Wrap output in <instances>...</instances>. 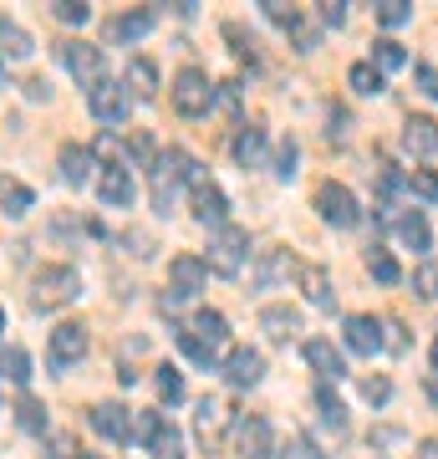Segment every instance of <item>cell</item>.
<instances>
[{
    "label": "cell",
    "mask_w": 438,
    "mask_h": 459,
    "mask_svg": "<svg viewBox=\"0 0 438 459\" xmlns=\"http://www.w3.org/2000/svg\"><path fill=\"white\" fill-rule=\"evenodd\" d=\"M174 332H179V347L199 362V368H214L219 352H225V342H229L225 312H210V307H199L194 322H189V327H174Z\"/></svg>",
    "instance_id": "obj_1"
},
{
    "label": "cell",
    "mask_w": 438,
    "mask_h": 459,
    "mask_svg": "<svg viewBox=\"0 0 438 459\" xmlns=\"http://www.w3.org/2000/svg\"><path fill=\"white\" fill-rule=\"evenodd\" d=\"M82 296V276L72 265H41L31 276V307L36 312H62Z\"/></svg>",
    "instance_id": "obj_2"
},
{
    "label": "cell",
    "mask_w": 438,
    "mask_h": 459,
    "mask_svg": "<svg viewBox=\"0 0 438 459\" xmlns=\"http://www.w3.org/2000/svg\"><path fill=\"white\" fill-rule=\"evenodd\" d=\"M153 210H174V195H179V184H189V174H194V159L184 153V148H168V153H159L153 159Z\"/></svg>",
    "instance_id": "obj_3"
},
{
    "label": "cell",
    "mask_w": 438,
    "mask_h": 459,
    "mask_svg": "<svg viewBox=\"0 0 438 459\" xmlns=\"http://www.w3.org/2000/svg\"><path fill=\"white\" fill-rule=\"evenodd\" d=\"M245 255H250V230L245 225H219L210 240V255H204V265H210L214 276H240Z\"/></svg>",
    "instance_id": "obj_4"
},
{
    "label": "cell",
    "mask_w": 438,
    "mask_h": 459,
    "mask_svg": "<svg viewBox=\"0 0 438 459\" xmlns=\"http://www.w3.org/2000/svg\"><path fill=\"white\" fill-rule=\"evenodd\" d=\"M168 98H174V108H179L184 117H204L214 108V82L199 66H184L179 77H174V87H168Z\"/></svg>",
    "instance_id": "obj_5"
},
{
    "label": "cell",
    "mask_w": 438,
    "mask_h": 459,
    "mask_svg": "<svg viewBox=\"0 0 438 459\" xmlns=\"http://www.w3.org/2000/svg\"><path fill=\"white\" fill-rule=\"evenodd\" d=\"M229 439H235V455L240 459H271L276 455V434H271V424H265L260 413H235Z\"/></svg>",
    "instance_id": "obj_6"
},
{
    "label": "cell",
    "mask_w": 438,
    "mask_h": 459,
    "mask_svg": "<svg viewBox=\"0 0 438 459\" xmlns=\"http://www.w3.org/2000/svg\"><path fill=\"white\" fill-rule=\"evenodd\" d=\"M204 281H210V265L199 261V255H174L168 261V291H163V307H179L189 296L204 291Z\"/></svg>",
    "instance_id": "obj_7"
},
{
    "label": "cell",
    "mask_w": 438,
    "mask_h": 459,
    "mask_svg": "<svg viewBox=\"0 0 438 459\" xmlns=\"http://www.w3.org/2000/svg\"><path fill=\"white\" fill-rule=\"evenodd\" d=\"M56 51H62L66 72H72L87 92H92L98 82H107V66H102V51L98 47H87V41H56Z\"/></svg>",
    "instance_id": "obj_8"
},
{
    "label": "cell",
    "mask_w": 438,
    "mask_h": 459,
    "mask_svg": "<svg viewBox=\"0 0 438 459\" xmlns=\"http://www.w3.org/2000/svg\"><path fill=\"white\" fill-rule=\"evenodd\" d=\"M87 108H92V117H98V123H107V128H113V123H128L133 92L123 82H113V77H107V82H98L92 92H87Z\"/></svg>",
    "instance_id": "obj_9"
},
{
    "label": "cell",
    "mask_w": 438,
    "mask_h": 459,
    "mask_svg": "<svg viewBox=\"0 0 438 459\" xmlns=\"http://www.w3.org/2000/svg\"><path fill=\"white\" fill-rule=\"evenodd\" d=\"M316 214H322L326 225L352 230L357 225V199H352L347 184H322V189H316Z\"/></svg>",
    "instance_id": "obj_10"
},
{
    "label": "cell",
    "mask_w": 438,
    "mask_h": 459,
    "mask_svg": "<svg viewBox=\"0 0 438 459\" xmlns=\"http://www.w3.org/2000/svg\"><path fill=\"white\" fill-rule=\"evenodd\" d=\"M235 424V413L225 409V403H219V398H199L194 403V434H199V444H204V449H214V444L225 439V429Z\"/></svg>",
    "instance_id": "obj_11"
},
{
    "label": "cell",
    "mask_w": 438,
    "mask_h": 459,
    "mask_svg": "<svg viewBox=\"0 0 438 459\" xmlns=\"http://www.w3.org/2000/svg\"><path fill=\"white\" fill-rule=\"evenodd\" d=\"M87 358V327L82 322H62L51 327V368H72Z\"/></svg>",
    "instance_id": "obj_12"
},
{
    "label": "cell",
    "mask_w": 438,
    "mask_h": 459,
    "mask_svg": "<svg viewBox=\"0 0 438 459\" xmlns=\"http://www.w3.org/2000/svg\"><path fill=\"white\" fill-rule=\"evenodd\" d=\"M347 347L357 352V358H377L388 337H382V322L377 316H347Z\"/></svg>",
    "instance_id": "obj_13"
},
{
    "label": "cell",
    "mask_w": 438,
    "mask_h": 459,
    "mask_svg": "<svg viewBox=\"0 0 438 459\" xmlns=\"http://www.w3.org/2000/svg\"><path fill=\"white\" fill-rule=\"evenodd\" d=\"M92 429L113 444H133V413L123 409V403H98V409H92Z\"/></svg>",
    "instance_id": "obj_14"
},
{
    "label": "cell",
    "mask_w": 438,
    "mask_h": 459,
    "mask_svg": "<svg viewBox=\"0 0 438 459\" xmlns=\"http://www.w3.org/2000/svg\"><path fill=\"white\" fill-rule=\"evenodd\" d=\"M229 153H235V164H240V169H260V164H265V123H240Z\"/></svg>",
    "instance_id": "obj_15"
},
{
    "label": "cell",
    "mask_w": 438,
    "mask_h": 459,
    "mask_svg": "<svg viewBox=\"0 0 438 459\" xmlns=\"http://www.w3.org/2000/svg\"><path fill=\"white\" fill-rule=\"evenodd\" d=\"M225 377L235 383V388H255L260 377H265V358H260L255 347H235L225 358Z\"/></svg>",
    "instance_id": "obj_16"
},
{
    "label": "cell",
    "mask_w": 438,
    "mask_h": 459,
    "mask_svg": "<svg viewBox=\"0 0 438 459\" xmlns=\"http://www.w3.org/2000/svg\"><path fill=\"white\" fill-rule=\"evenodd\" d=\"M291 271H301V265L291 261V250H260V261H255V271H250V281H255L260 291H271V286H280Z\"/></svg>",
    "instance_id": "obj_17"
},
{
    "label": "cell",
    "mask_w": 438,
    "mask_h": 459,
    "mask_svg": "<svg viewBox=\"0 0 438 459\" xmlns=\"http://www.w3.org/2000/svg\"><path fill=\"white\" fill-rule=\"evenodd\" d=\"M98 195H102V204H113V210H133V199H138V184H133L128 169H102Z\"/></svg>",
    "instance_id": "obj_18"
},
{
    "label": "cell",
    "mask_w": 438,
    "mask_h": 459,
    "mask_svg": "<svg viewBox=\"0 0 438 459\" xmlns=\"http://www.w3.org/2000/svg\"><path fill=\"white\" fill-rule=\"evenodd\" d=\"M225 214H229V199H225V189H219V184H194V220L199 225H225Z\"/></svg>",
    "instance_id": "obj_19"
},
{
    "label": "cell",
    "mask_w": 438,
    "mask_h": 459,
    "mask_svg": "<svg viewBox=\"0 0 438 459\" xmlns=\"http://www.w3.org/2000/svg\"><path fill=\"white\" fill-rule=\"evenodd\" d=\"M403 148H408V153H413V159H434V153H438V123H434V117H408V123H403Z\"/></svg>",
    "instance_id": "obj_20"
},
{
    "label": "cell",
    "mask_w": 438,
    "mask_h": 459,
    "mask_svg": "<svg viewBox=\"0 0 438 459\" xmlns=\"http://www.w3.org/2000/svg\"><path fill=\"white\" fill-rule=\"evenodd\" d=\"M306 362H311V373L322 377V383H337V377H347V362H341V352L326 337H311L306 342Z\"/></svg>",
    "instance_id": "obj_21"
},
{
    "label": "cell",
    "mask_w": 438,
    "mask_h": 459,
    "mask_svg": "<svg viewBox=\"0 0 438 459\" xmlns=\"http://www.w3.org/2000/svg\"><path fill=\"white\" fill-rule=\"evenodd\" d=\"M153 21H159V11H123V16L107 21V41H143L148 31H153Z\"/></svg>",
    "instance_id": "obj_22"
},
{
    "label": "cell",
    "mask_w": 438,
    "mask_h": 459,
    "mask_svg": "<svg viewBox=\"0 0 438 459\" xmlns=\"http://www.w3.org/2000/svg\"><path fill=\"white\" fill-rule=\"evenodd\" d=\"M123 87L133 92V102H153V98H159V66L148 62V56H133Z\"/></svg>",
    "instance_id": "obj_23"
},
{
    "label": "cell",
    "mask_w": 438,
    "mask_h": 459,
    "mask_svg": "<svg viewBox=\"0 0 438 459\" xmlns=\"http://www.w3.org/2000/svg\"><path fill=\"white\" fill-rule=\"evenodd\" d=\"M260 332H265L271 342H291L296 332H301V312H296V307H265V312H260Z\"/></svg>",
    "instance_id": "obj_24"
},
{
    "label": "cell",
    "mask_w": 438,
    "mask_h": 459,
    "mask_svg": "<svg viewBox=\"0 0 438 459\" xmlns=\"http://www.w3.org/2000/svg\"><path fill=\"white\" fill-rule=\"evenodd\" d=\"M87 153H92V164H102V169H128V143H123L113 128L98 133V138L87 143Z\"/></svg>",
    "instance_id": "obj_25"
},
{
    "label": "cell",
    "mask_w": 438,
    "mask_h": 459,
    "mask_svg": "<svg viewBox=\"0 0 438 459\" xmlns=\"http://www.w3.org/2000/svg\"><path fill=\"white\" fill-rule=\"evenodd\" d=\"M296 276H301V291H306L311 307H331V301H337V291H331V276H326V265H301Z\"/></svg>",
    "instance_id": "obj_26"
},
{
    "label": "cell",
    "mask_w": 438,
    "mask_h": 459,
    "mask_svg": "<svg viewBox=\"0 0 438 459\" xmlns=\"http://www.w3.org/2000/svg\"><path fill=\"white\" fill-rule=\"evenodd\" d=\"M31 204H36V195L26 189V184L0 174V210L11 214V220H21V214H31Z\"/></svg>",
    "instance_id": "obj_27"
},
{
    "label": "cell",
    "mask_w": 438,
    "mask_h": 459,
    "mask_svg": "<svg viewBox=\"0 0 438 459\" xmlns=\"http://www.w3.org/2000/svg\"><path fill=\"white\" fill-rule=\"evenodd\" d=\"M0 377L16 383V388H26V383H31V352H26V347H0Z\"/></svg>",
    "instance_id": "obj_28"
},
{
    "label": "cell",
    "mask_w": 438,
    "mask_h": 459,
    "mask_svg": "<svg viewBox=\"0 0 438 459\" xmlns=\"http://www.w3.org/2000/svg\"><path fill=\"white\" fill-rule=\"evenodd\" d=\"M148 455H153V459H184V434L168 424V419H159L153 439H148Z\"/></svg>",
    "instance_id": "obj_29"
},
{
    "label": "cell",
    "mask_w": 438,
    "mask_h": 459,
    "mask_svg": "<svg viewBox=\"0 0 438 459\" xmlns=\"http://www.w3.org/2000/svg\"><path fill=\"white\" fill-rule=\"evenodd\" d=\"M87 169H92V153L82 143H66L62 148V179L72 184V189H82V184H87Z\"/></svg>",
    "instance_id": "obj_30"
},
{
    "label": "cell",
    "mask_w": 438,
    "mask_h": 459,
    "mask_svg": "<svg viewBox=\"0 0 438 459\" xmlns=\"http://www.w3.org/2000/svg\"><path fill=\"white\" fill-rule=\"evenodd\" d=\"M0 41H5V56H31V36H26V26L21 21H11L5 11H0Z\"/></svg>",
    "instance_id": "obj_31"
},
{
    "label": "cell",
    "mask_w": 438,
    "mask_h": 459,
    "mask_svg": "<svg viewBox=\"0 0 438 459\" xmlns=\"http://www.w3.org/2000/svg\"><path fill=\"white\" fill-rule=\"evenodd\" d=\"M398 240H403V246H413L423 255V250H428V220H423L418 210H408L403 220H398Z\"/></svg>",
    "instance_id": "obj_32"
},
{
    "label": "cell",
    "mask_w": 438,
    "mask_h": 459,
    "mask_svg": "<svg viewBox=\"0 0 438 459\" xmlns=\"http://www.w3.org/2000/svg\"><path fill=\"white\" fill-rule=\"evenodd\" d=\"M403 62H408L403 41H392V36H377V41H373V66H377V72H398Z\"/></svg>",
    "instance_id": "obj_33"
},
{
    "label": "cell",
    "mask_w": 438,
    "mask_h": 459,
    "mask_svg": "<svg viewBox=\"0 0 438 459\" xmlns=\"http://www.w3.org/2000/svg\"><path fill=\"white\" fill-rule=\"evenodd\" d=\"M347 82H352L357 98H377V92H382V72H377L373 62H357L352 72H347Z\"/></svg>",
    "instance_id": "obj_34"
},
{
    "label": "cell",
    "mask_w": 438,
    "mask_h": 459,
    "mask_svg": "<svg viewBox=\"0 0 438 459\" xmlns=\"http://www.w3.org/2000/svg\"><path fill=\"white\" fill-rule=\"evenodd\" d=\"M367 271H373V281H382V286H398V281H403V265L392 261L388 250H367Z\"/></svg>",
    "instance_id": "obj_35"
},
{
    "label": "cell",
    "mask_w": 438,
    "mask_h": 459,
    "mask_svg": "<svg viewBox=\"0 0 438 459\" xmlns=\"http://www.w3.org/2000/svg\"><path fill=\"white\" fill-rule=\"evenodd\" d=\"M41 459H87V455H82V439H77V434L56 429V434H47V455H41Z\"/></svg>",
    "instance_id": "obj_36"
},
{
    "label": "cell",
    "mask_w": 438,
    "mask_h": 459,
    "mask_svg": "<svg viewBox=\"0 0 438 459\" xmlns=\"http://www.w3.org/2000/svg\"><path fill=\"white\" fill-rule=\"evenodd\" d=\"M316 409H322V424H331L337 434L347 429V403H341L331 388H316Z\"/></svg>",
    "instance_id": "obj_37"
},
{
    "label": "cell",
    "mask_w": 438,
    "mask_h": 459,
    "mask_svg": "<svg viewBox=\"0 0 438 459\" xmlns=\"http://www.w3.org/2000/svg\"><path fill=\"white\" fill-rule=\"evenodd\" d=\"M16 419H21V429H26V434H41V439H47V409H41L31 394L16 403Z\"/></svg>",
    "instance_id": "obj_38"
},
{
    "label": "cell",
    "mask_w": 438,
    "mask_h": 459,
    "mask_svg": "<svg viewBox=\"0 0 438 459\" xmlns=\"http://www.w3.org/2000/svg\"><path fill=\"white\" fill-rule=\"evenodd\" d=\"M296 164H301V143H296V138H280V148H276V179H296Z\"/></svg>",
    "instance_id": "obj_39"
},
{
    "label": "cell",
    "mask_w": 438,
    "mask_h": 459,
    "mask_svg": "<svg viewBox=\"0 0 438 459\" xmlns=\"http://www.w3.org/2000/svg\"><path fill=\"white\" fill-rule=\"evenodd\" d=\"M51 16L62 21V26H87L92 5H87V0H56V5H51Z\"/></svg>",
    "instance_id": "obj_40"
},
{
    "label": "cell",
    "mask_w": 438,
    "mask_h": 459,
    "mask_svg": "<svg viewBox=\"0 0 438 459\" xmlns=\"http://www.w3.org/2000/svg\"><path fill=\"white\" fill-rule=\"evenodd\" d=\"M153 383H159V398H163V403H179V398H184V377H179V368H168V362H163Z\"/></svg>",
    "instance_id": "obj_41"
},
{
    "label": "cell",
    "mask_w": 438,
    "mask_h": 459,
    "mask_svg": "<svg viewBox=\"0 0 438 459\" xmlns=\"http://www.w3.org/2000/svg\"><path fill=\"white\" fill-rule=\"evenodd\" d=\"M377 21H382V26H403V21H413V5H408V0H382V5H377Z\"/></svg>",
    "instance_id": "obj_42"
},
{
    "label": "cell",
    "mask_w": 438,
    "mask_h": 459,
    "mask_svg": "<svg viewBox=\"0 0 438 459\" xmlns=\"http://www.w3.org/2000/svg\"><path fill=\"white\" fill-rule=\"evenodd\" d=\"M362 398H367L373 409H382V403L392 398V383L388 377H362Z\"/></svg>",
    "instance_id": "obj_43"
},
{
    "label": "cell",
    "mask_w": 438,
    "mask_h": 459,
    "mask_svg": "<svg viewBox=\"0 0 438 459\" xmlns=\"http://www.w3.org/2000/svg\"><path fill=\"white\" fill-rule=\"evenodd\" d=\"M408 189H413V195H423V199H438V174H434V169H413Z\"/></svg>",
    "instance_id": "obj_44"
},
{
    "label": "cell",
    "mask_w": 438,
    "mask_h": 459,
    "mask_svg": "<svg viewBox=\"0 0 438 459\" xmlns=\"http://www.w3.org/2000/svg\"><path fill=\"white\" fill-rule=\"evenodd\" d=\"M265 16L276 21V26H286V31H291L296 21H301V11H296V5H286V0H265Z\"/></svg>",
    "instance_id": "obj_45"
},
{
    "label": "cell",
    "mask_w": 438,
    "mask_h": 459,
    "mask_svg": "<svg viewBox=\"0 0 438 459\" xmlns=\"http://www.w3.org/2000/svg\"><path fill=\"white\" fill-rule=\"evenodd\" d=\"M413 286H418V296H438V265H423L413 276Z\"/></svg>",
    "instance_id": "obj_46"
},
{
    "label": "cell",
    "mask_w": 438,
    "mask_h": 459,
    "mask_svg": "<svg viewBox=\"0 0 438 459\" xmlns=\"http://www.w3.org/2000/svg\"><path fill=\"white\" fill-rule=\"evenodd\" d=\"M347 21V5L341 0H322V26H341Z\"/></svg>",
    "instance_id": "obj_47"
},
{
    "label": "cell",
    "mask_w": 438,
    "mask_h": 459,
    "mask_svg": "<svg viewBox=\"0 0 438 459\" xmlns=\"http://www.w3.org/2000/svg\"><path fill=\"white\" fill-rule=\"evenodd\" d=\"M382 332H388V347H392V352H403V347H408V332H403V322H382Z\"/></svg>",
    "instance_id": "obj_48"
},
{
    "label": "cell",
    "mask_w": 438,
    "mask_h": 459,
    "mask_svg": "<svg viewBox=\"0 0 438 459\" xmlns=\"http://www.w3.org/2000/svg\"><path fill=\"white\" fill-rule=\"evenodd\" d=\"M418 82L428 98H438V66H418Z\"/></svg>",
    "instance_id": "obj_49"
},
{
    "label": "cell",
    "mask_w": 438,
    "mask_h": 459,
    "mask_svg": "<svg viewBox=\"0 0 438 459\" xmlns=\"http://www.w3.org/2000/svg\"><path fill=\"white\" fill-rule=\"evenodd\" d=\"M26 98H31V102L47 98V77H26Z\"/></svg>",
    "instance_id": "obj_50"
},
{
    "label": "cell",
    "mask_w": 438,
    "mask_h": 459,
    "mask_svg": "<svg viewBox=\"0 0 438 459\" xmlns=\"http://www.w3.org/2000/svg\"><path fill=\"white\" fill-rule=\"evenodd\" d=\"M398 439H403V429H377L373 434V444H398Z\"/></svg>",
    "instance_id": "obj_51"
},
{
    "label": "cell",
    "mask_w": 438,
    "mask_h": 459,
    "mask_svg": "<svg viewBox=\"0 0 438 459\" xmlns=\"http://www.w3.org/2000/svg\"><path fill=\"white\" fill-rule=\"evenodd\" d=\"M418 459H438V439H423L418 444Z\"/></svg>",
    "instance_id": "obj_52"
},
{
    "label": "cell",
    "mask_w": 438,
    "mask_h": 459,
    "mask_svg": "<svg viewBox=\"0 0 438 459\" xmlns=\"http://www.w3.org/2000/svg\"><path fill=\"white\" fill-rule=\"evenodd\" d=\"M428 403H434V409H438V383H434V388H428Z\"/></svg>",
    "instance_id": "obj_53"
},
{
    "label": "cell",
    "mask_w": 438,
    "mask_h": 459,
    "mask_svg": "<svg viewBox=\"0 0 438 459\" xmlns=\"http://www.w3.org/2000/svg\"><path fill=\"white\" fill-rule=\"evenodd\" d=\"M428 358H434V373H438V342H434V352H428Z\"/></svg>",
    "instance_id": "obj_54"
},
{
    "label": "cell",
    "mask_w": 438,
    "mask_h": 459,
    "mask_svg": "<svg viewBox=\"0 0 438 459\" xmlns=\"http://www.w3.org/2000/svg\"><path fill=\"white\" fill-rule=\"evenodd\" d=\"M0 327H5V312H0Z\"/></svg>",
    "instance_id": "obj_55"
},
{
    "label": "cell",
    "mask_w": 438,
    "mask_h": 459,
    "mask_svg": "<svg viewBox=\"0 0 438 459\" xmlns=\"http://www.w3.org/2000/svg\"><path fill=\"white\" fill-rule=\"evenodd\" d=\"M87 459H98V455H87Z\"/></svg>",
    "instance_id": "obj_56"
}]
</instances>
